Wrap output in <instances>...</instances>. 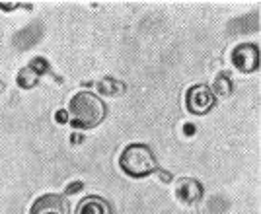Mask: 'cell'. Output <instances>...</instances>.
Returning <instances> with one entry per match:
<instances>
[{
	"label": "cell",
	"mask_w": 261,
	"mask_h": 214,
	"mask_svg": "<svg viewBox=\"0 0 261 214\" xmlns=\"http://www.w3.org/2000/svg\"><path fill=\"white\" fill-rule=\"evenodd\" d=\"M108 113L106 103L92 92H78L68 103V121L74 128H96Z\"/></svg>",
	"instance_id": "6da1fadb"
},
{
	"label": "cell",
	"mask_w": 261,
	"mask_h": 214,
	"mask_svg": "<svg viewBox=\"0 0 261 214\" xmlns=\"http://www.w3.org/2000/svg\"><path fill=\"white\" fill-rule=\"evenodd\" d=\"M119 168L129 177L142 179V177H148L154 171H158V162L148 144L137 142V144H129L123 150L119 158Z\"/></svg>",
	"instance_id": "7a4b0ae2"
},
{
	"label": "cell",
	"mask_w": 261,
	"mask_h": 214,
	"mask_svg": "<svg viewBox=\"0 0 261 214\" xmlns=\"http://www.w3.org/2000/svg\"><path fill=\"white\" fill-rule=\"evenodd\" d=\"M217 105V97L207 84H195L185 92V107L191 115H207Z\"/></svg>",
	"instance_id": "3957f363"
},
{
	"label": "cell",
	"mask_w": 261,
	"mask_h": 214,
	"mask_svg": "<svg viewBox=\"0 0 261 214\" xmlns=\"http://www.w3.org/2000/svg\"><path fill=\"white\" fill-rule=\"evenodd\" d=\"M232 64L244 74L255 72L259 68V47L255 43H240L232 51Z\"/></svg>",
	"instance_id": "277c9868"
},
{
	"label": "cell",
	"mask_w": 261,
	"mask_h": 214,
	"mask_svg": "<svg viewBox=\"0 0 261 214\" xmlns=\"http://www.w3.org/2000/svg\"><path fill=\"white\" fill-rule=\"evenodd\" d=\"M30 214H70V206L66 197L57 193H47L33 203Z\"/></svg>",
	"instance_id": "5b68a950"
},
{
	"label": "cell",
	"mask_w": 261,
	"mask_h": 214,
	"mask_svg": "<svg viewBox=\"0 0 261 214\" xmlns=\"http://www.w3.org/2000/svg\"><path fill=\"white\" fill-rule=\"evenodd\" d=\"M175 195H177V199L185 204L199 203V201L203 199V185H201V181H197V179L184 177L181 181L177 183Z\"/></svg>",
	"instance_id": "8992f818"
},
{
	"label": "cell",
	"mask_w": 261,
	"mask_h": 214,
	"mask_svg": "<svg viewBox=\"0 0 261 214\" xmlns=\"http://www.w3.org/2000/svg\"><path fill=\"white\" fill-rule=\"evenodd\" d=\"M76 214H113L109 201H106L99 195L84 197L76 206Z\"/></svg>",
	"instance_id": "52a82bcc"
},
{
	"label": "cell",
	"mask_w": 261,
	"mask_h": 214,
	"mask_svg": "<svg viewBox=\"0 0 261 214\" xmlns=\"http://www.w3.org/2000/svg\"><path fill=\"white\" fill-rule=\"evenodd\" d=\"M211 92L215 94V97L220 96V97H228L232 94V80H230V76L226 72H220V74L215 78V84L211 88Z\"/></svg>",
	"instance_id": "ba28073f"
},
{
	"label": "cell",
	"mask_w": 261,
	"mask_h": 214,
	"mask_svg": "<svg viewBox=\"0 0 261 214\" xmlns=\"http://www.w3.org/2000/svg\"><path fill=\"white\" fill-rule=\"evenodd\" d=\"M18 86L20 88H23V90H32V88H35L37 86V80H39V76L33 72L30 66H25V68H22L20 72H18Z\"/></svg>",
	"instance_id": "9c48e42d"
},
{
	"label": "cell",
	"mask_w": 261,
	"mask_h": 214,
	"mask_svg": "<svg viewBox=\"0 0 261 214\" xmlns=\"http://www.w3.org/2000/svg\"><path fill=\"white\" fill-rule=\"evenodd\" d=\"M98 86H99V92H101L103 96H117V94L123 92V88H125L121 82L113 80V78H103Z\"/></svg>",
	"instance_id": "30bf717a"
},
{
	"label": "cell",
	"mask_w": 261,
	"mask_h": 214,
	"mask_svg": "<svg viewBox=\"0 0 261 214\" xmlns=\"http://www.w3.org/2000/svg\"><path fill=\"white\" fill-rule=\"evenodd\" d=\"M28 66H30L37 76H43L49 72V63L45 61L43 57H35V59H32V63L28 64Z\"/></svg>",
	"instance_id": "8fae6325"
},
{
	"label": "cell",
	"mask_w": 261,
	"mask_h": 214,
	"mask_svg": "<svg viewBox=\"0 0 261 214\" xmlns=\"http://www.w3.org/2000/svg\"><path fill=\"white\" fill-rule=\"evenodd\" d=\"M82 189H84V183L74 181V183H70V185L66 187V195H74V193H80Z\"/></svg>",
	"instance_id": "7c38bea8"
},
{
	"label": "cell",
	"mask_w": 261,
	"mask_h": 214,
	"mask_svg": "<svg viewBox=\"0 0 261 214\" xmlns=\"http://www.w3.org/2000/svg\"><path fill=\"white\" fill-rule=\"evenodd\" d=\"M55 119H57V123H68V111H65V109H59L57 113H55Z\"/></svg>",
	"instance_id": "4fadbf2b"
},
{
	"label": "cell",
	"mask_w": 261,
	"mask_h": 214,
	"mask_svg": "<svg viewBox=\"0 0 261 214\" xmlns=\"http://www.w3.org/2000/svg\"><path fill=\"white\" fill-rule=\"evenodd\" d=\"M158 175H160V179H162L164 183H170V181H172V173H170V171L160 170V168H158Z\"/></svg>",
	"instance_id": "5bb4252c"
},
{
	"label": "cell",
	"mask_w": 261,
	"mask_h": 214,
	"mask_svg": "<svg viewBox=\"0 0 261 214\" xmlns=\"http://www.w3.org/2000/svg\"><path fill=\"white\" fill-rule=\"evenodd\" d=\"M195 125H193V123H185V127H184V132L185 135H187V137H193V135H195Z\"/></svg>",
	"instance_id": "9a60e30c"
},
{
	"label": "cell",
	"mask_w": 261,
	"mask_h": 214,
	"mask_svg": "<svg viewBox=\"0 0 261 214\" xmlns=\"http://www.w3.org/2000/svg\"><path fill=\"white\" fill-rule=\"evenodd\" d=\"M70 142H72V144H80V142H84V135H72V137H70Z\"/></svg>",
	"instance_id": "2e32d148"
},
{
	"label": "cell",
	"mask_w": 261,
	"mask_h": 214,
	"mask_svg": "<svg viewBox=\"0 0 261 214\" xmlns=\"http://www.w3.org/2000/svg\"><path fill=\"white\" fill-rule=\"evenodd\" d=\"M2 90H4V84H2V82H0V92H2Z\"/></svg>",
	"instance_id": "e0dca14e"
}]
</instances>
